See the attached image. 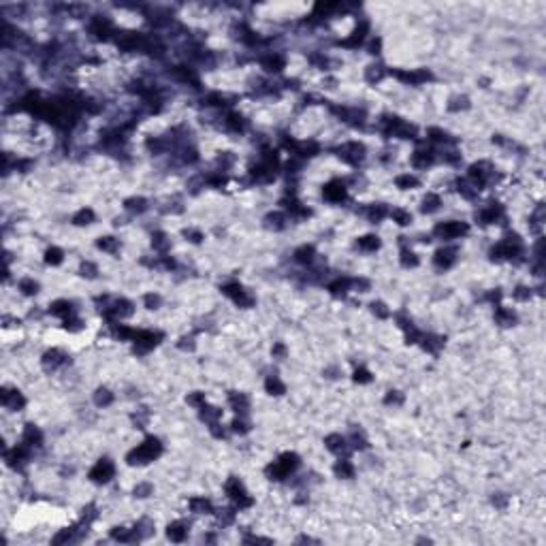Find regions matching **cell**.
Instances as JSON below:
<instances>
[{
	"mask_svg": "<svg viewBox=\"0 0 546 546\" xmlns=\"http://www.w3.org/2000/svg\"><path fill=\"white\" fill-rule=\"evenodd\" d=\"M188 529H190V525L186 521H175L167 527V536H169V540H173V542H182V540H186Z\"/></svg>",
	"mask_w": 546,
	"mask_h": 546,
	"instance_id": "obj_15",
	"label": "cell"
},
{
	"mask_svg": "<svg viewBox=\"0 0 546 546\" xmlns=\"http://www.w3.org/2000/svg\"><path fill=\"white\" fill-rule=\"evenodd\" d=\"M337 156L346 165H359L365 158V145L359 143V141H348V143L337 147Z\"/></svg>",
	"mask_w": 546,
	"mask_h": 546,
	"instance_id": "obj_5",
	"label": "cell"
},
{
	"mask_svg": "<svg viewBox=\"0 0 546 546\" xmlns=\"http://www.w3.org/2000/svg\"><path fill=\"white\" fill-rule=\"evenodd\" d=\"M162 339V335L158 331H147V329H141V331H134V337H132V342H134V350L137 352H150L156 344H158Z\"/></svg>",
	"mask_w": 546,
	"mask_h": 546,
	"instance_id": "obj_6",
	"label": "cell"
},
{
	"mask_svg": "<svg viewBox=\"0 0 546 546\" xmlns=\"http://www.w3.org/2000/svg\"><path fill=\"white\" fill-rule=\"evenodd\" d=\"M186 237H188L190 241H192V243H198V241L203 239V235H201V233H198V231H192V229H190V231H186Z\"/></svg>",
	"mask_w": 546,
	"mask_h": 546,
	"instance_id": "obj_56",
	"label": "cell"
},
{
	"mask_svg": "<svg viewBox=\"0 0 546 546\" xmlns=\"http://www.w3.org/2000/svg\"><path fill=\"white\" fill-rule=\"evenodd\" d=\"M229 403H231V408L235 410L237 414H245L247 408H250V399H247L243 393H231L229 395Z\"/></svg>",
	"mask_w": 546,
	"mask_h": 546,
	"instance_id": "obj_21",
	"label": "cell"
},
{
	"mask_svg": "<svg viewBox=\"0 0 546 546\" xmlns=\"http://www.w3.org/2000/svg\"><path fill=\"white\" fill-rule=\"evenodd\" d=\"M190 508H192V512H196V514H211V512H214V506H211V501L205 499V497H194V499H190Z\"/></svg>",
	"mask_w": 546,
	"mask_h": 546,
	"instance_id": "obj_25",
	"label": "cell"
},
{
	"mask_svg": "<svg viewBox=\"0 0 546 546\" xmlns=\"http://www.w3.org/2000/svg\"><path fill=\"white\" fill-rule=\"evenodd\" d=\"M470 226L467 222H461V220H448V222H439L435 229H433V235L442 241H452V239H459L467 235Z\"/></svg>",
	"mask_w": 546,
	"mask_h": 546,
	"instance_id": "obj_3",
	"label": "cell"
},
{
	"mask_svg": "<svg viewBox=\"0 0 546 546\" xmlns=\"http://www.w3.org/2000/svg\"><path fill=\"white\" fill-rule=\"evenodd\" d=\"M427 134H429V141H433V143H448L450 141V137H448V132H444L442 128H429L427 130Z\"/></svg>",
	"mask_w": 546,
	"mask_h": 546,
	"instance_id": "obj_41",
	"label": "cell"
},
{
	"mask_svg": "<svg viewBox=\"0 0 546 546\" xmlns=\"http://www.w3.org/2000/svg\"><path fill=\"white\" fill-rule=\"evenodd\" d=\"M314 254L316 252H314V247L311 245H301L299 250L295 252V260L301 262V265H309V262L314 260Z\"/></svg>",
	"mask_w": 546,
	"mask_h": 546,
	"instance_id": "obj_31",
	"label": "cell"
},
{
	"mask_svg": "<svg viewBox=\"0 0 546 546\" xmlns=\"http://www.w3.org/2000/svg\"><path fill=\"white\" fill-rule=\"evenodd\" d=\"M260 64L265 70H269V73H280L282 68H284V58H282L280 54H267L265 58L260 60Z\"/></svg>",
	"mask_w": 546,
	"mask_h": 546,
	"instance_id": "obj_19",
	"label": "cell"
},
{
	"mask_svg": "<svg viewBox=\"0 0 546 546\" xmlns=\"http://www.w3.org/2000/svg\"><path fill=\"white\" fill-rule=\"evenodd\" d=\"M49 311H52L54 316H60L62 320H64V318H68L70 314H73V305H70V301L60 299V301H54L52 305H49Z\"/></svg>",
	"mask_w": 546,
	"mask_h": 546,
	"instance_id": "obj_22",
	"label": "cell"
},
{
	"mask_svg": "<svg viewBox=\"0 0 546 546\" xmlns=\"http://www.w3.org/2000/svg\"><path fill=\"white\" fill-rule=\"evenodd\" d=\"M371 309H373V314H378L380 318H388V316H391V309H386L384 303H373Z\"/></svg>",
	"mask_w": 546,
	"mask_h": 546,
	"instance_id": "obj_50",
	"label": "cell"
},
{
	"mask_svg": "<svg viewBox=\"0 0 546 546\" xmlns=\"http://www.w3.org/2000/svg\"><path fill=\"white\" fill-rule=\"evenodd\" d=\"M222 293L229 297V299H233L237 303L239 307H250L254 299H252V295L247 293V290L239 284V282H229V284H224L222 286Z\"/></svg>",
	"mask_w": 546,
	"mask_h": 546,
	"instance_id": "obj_7",
	"label": "cell"
},
{
	"mask_svg": "<svg viewBox=\"0 0 546 546\" xmlns=\"http://www.w3.org/2000/svg\"><path fill=\"white\" fill-rule=\"evenodd\" d=\"M265 388H267V393L269 395H282L286 391V386H284V382H282L278 375H269L267 382H265Z\"/></svg>",
	"mask_w": 546,
	"mask_h": 546,
	"instance_id": "obj_28",
	"label": "cell"
},
{
	"mask_svg": "<svg viewBox=\"0 0 546 546\" xmlns=\"http://www.w3.org/2000/svg\"><path fill=\"white\" fill-rule=\"evenodd\" d=\"M22 444H26L28 448H37V446L43 444V433L34 427V425H26L24 429V437H22Z\"/></svg>",
	"mask_w": 546,
	"mask_h": 546,
	"instance_id": "obj_17",
	"label": "cell"
},
{
	"mask_svg": "<svg viewBox=\"0 0 546 546\" xmlns=\"http://www.w3.org/2000/svg\"><path fill=\"white\" fill-rule=\"evenodd\" d=\"M160 452H162L160 439L152 435V437H147L145 442H141L137 448H132L128 452V457H126V461H128L130 465H145V463H152V461L158 459Z\"/></svg>",
	"mask_w": 546,
	"mask_h": 546,
	"instance_id": "obj_1",
	"label": "cell"
},
{
	"mask_svg": "<svg viewBox=\"0 0 546 546\" xmlns=\"http://www.w3.org/2000/svg\"><path fill=\"white\" fill-rule=\"evenodd\" d=\"M350 286H352V280L337 278L335 282H331V284H329V290H331V295H335V297H344L350 290Z\"/></svg>",
	"mask_w": 546,
	"mask_h": 546,
	"instance_id": "obj_24",
	"label": "cell"
},
{
	"mask_svg": "<svg viewBox=\"0 0 546 546\" xmlns=\"http://www.w3.org/2000/svg\"><path fill=\"white\" fill-rule=\"evenodd\" d=\"M113 401V393L107 391V388H98L96 395H94V403L98 408H105V406H109V403Z\"/></svg>",
	"mask_w": 546,
	"mask_h": 546,
	"instance_id": "obj_39",
	"label": "cell"
},
{
	"mask_svg": "<svg viewBox=\"0 0 546 546\" xmlns=\"http://www.w3.org/2000/svg\"><path fill=\"white\" fill-rule=\"evenodd\" d=\"M158 305H160V297H158V295H154V293L145 295V307H150V309H158Z\"/></svg>",
	"mask_w": 546,
	"mask_h": 546,
	"instance_id": "obj_49",
	"label": "cell"
},
{
	"mask_svg": "<svg viewBox=\"0 0 546 546\" xmlns=\"http://www.w3.org/2000/svg\"><path fill=\"white\" fill-rule=\"evenodd\" d=\"M470 107V101H467L465 96H457V98H452L450 105H448V109L450 111H459V109H467Z\"/></svg>",
	"mask_w": 546,
	"mask_h": 546,
	"instance_id": "obj_44",
	"label": "cell"
},
{
	"mask_svg": "<svg viewBox=\"0 0 546 546\" xmlns=\"http://www.w3.org/2000/svg\"><path fill=\"white\" fill-rule=\"evenodd\" d=\"M401 401H403V397L397 393V391H391V393L384 397V403H386V406H399Z\"/></svg>",
	"mask_w": 546,
	"mask_h": 546,
	"instance_id": "obj_48",
	"label": "cell"
},
{
	"mask_svg": "<svg viewBox=\"0 0 546 546\" xmlns=\"http://www.w3.org/2000/svg\"><path fill=\"white\" fill-rule=\"evenodd\" d=\"M476 218H478L480 224H497L499 220H503V209L499 207V205L491 203L488 207L480 209V214H478Z\"/></svg>",
	"mask_w": 546,
	"mask_h": 546,
	"instance_id": "obj_12",
	"label": "cell"
},
{
	"mask_svg": "<svg viewBox=\"0 0 546 546\" xmlns=\"http://www.w3.org/2000/svg\"><path fill=\"white\" fill-rule=\"evenodd\" d=\"M19 290H22L26 297H32V295L39 293V284L32 278H24L22 282H19Z\"/></svg>",
	"mask_w": 546,
	"mask_h": 546,
	"instance_id": "obj_40",
	"label": "cell"
},
{
	"mask_svg": "<svg viewBox=\"0 0 546 546\" xmlns=\"http://www.w3.org/2000/svg\"><path fill=\"white\" fill-rule=\"evenodd\" d=\"M384 73H386L384 66L373 64V66L367 68V75H365V77H367V81H369V83H375V81H380L382 77H384Z\"/></svg>",
	"mask_w": 546,
	"mask_h": 546,
	"instance_id": "obj_42",
	"label": "cell"
},
{
	"mask_svg": "<svg viewBox=\"0 0 546 546\" xmlns=\"http://www.w3.org/2000/svg\"><path fill=\"white\" fill-rule=\"evenodd\" d=\"M439 205H442V198H439L437 194H433V192H429L423 198V211L425 214H433V211L439 209Z\"/></svg>",
	"mask_w": 546,
	"mask_h": 546,
	"instance_id": "obj_29",
	"label": "cell"
},
{
	"mask_svg": "<svg viewBox=\"0 0 546 546\" xmlns=\"http://www.w3.org/2000/svg\"><path fill=\"white\" fill-rule=\"evenodd\" d=\"M94 222V211L92 209H79L75 214V218H73V224H77V226H83V224H92Z\"/></svg>",
	"mask_w": 546,
	"mask_h": 546,
	"instance_id": "obj_36",
	"label": "cell"
},
{
	"mask_svg": "<svg viewBox=\"0 0 546 546\" xmlns=\"http://www.w3.org/2000/svg\"><path fill=\"white\" fill-rule=\"evenodd\" d=\"M335 474L339 478H352L354 476V467L348 459H339L337 465H335Z\"/></svg>",
	"mask_w": 546,
	"mask_h": 546,
	"instance_id": "obj_33",
	"label": "cell"
},
{
	"mask_svg": "<svg viewBox=\"0 0 546 546\" xmlns=\"http://www.w3.org/2000/svg\"><path fill=\"white\" fill-rule=\"evenodd\" d=\"M324 446H327L331 452H335V455H344V452L348 450V439L337 435V433H333V435H329L327 439H324Z\"/></svg>",
	"mask_w": 546,
	"mask_h": 546,
	"instance_id": "obj_20",
	"label": "cell"
},
{
	"mask_svg": "<svg viewBox=\"0 0 546 546\" xmlns=\"http://www.w3.org/2000/svg\"><path fill=\"white\" fill-rule=\"evenodd\" d=\"M388 216L393 218V222H397L399 226H408L410 222H412V214L406 209H401V207H395L393 211H388Z\"/></svg>",
	"mask_w": 546,
	"mask_h": 546,
	"instance_id": "obj_30",
	"label": "cell"
},
{
	"mask_svg": "<svg viewBox=\"0 0 546 546\" xmlns=\"http://www.w3.org/2000/svg\"><path fill=\"white\" fill-rule=\"evenodd\" d=\"M152 239H154L152 243H154V247H156V250H160V252H162V250H167V247H169L167 235H162V233H156V235H154Z\"/></svg>",
	"mask_w": 546,
	"mask_h": 546,
	"instance_id": "obj_45",
	"label": "cell"
},
{
	"mask_svg": "<svg viewBox=\"0 0 546 546\" xmlns=\"http://www.w3.org/2000/svg\"><path fill=\"white\" fill-rule=\"evenodd\" d=\"M395 183H397V188H401V190H412V188L418 186V180H416L414 175H410V173H403V175L397 177Z\"/></svg>",
	"mask_w": 546,
	"mask_h": 546,
	"instance_id": "obj_35",
	"label": "cell"
},
{
	"mask_svg": "<svg viewBox=\"0 0 546 546\" xmlns=\"http://www.w3.org/2000/svg\"><path fill=\"white\" fill-rule=\"evenodd\" d=\"M2 406L6 410H22L26 406V399L15 388H2Z\"/></svg>",
	"mask_w": 546,
	"mask_h": 546,
	"instance_id": "obj_11",
	"label": "cell"
},
{
	"mask_svg": "<svg viewBox=\"0 0 546 546\" xmlns=\"http://www.w3.org/2000/svg\"><path fill=\"white\" fill-rule=\"evenodd\" d=\"M273 357H278V359H284V357H286L284 344H275V346H273Z\"/></svg>",
	"mask_w": 546,
	"mask_h": 546,
	"instance_id": "obj_55",
	"label": "cell"
},
{
	"mask_svg": "<svg viewBox=\"0 0 546 546\" xmlns=\"http://www.w3.org/2000/svg\"><path fill=\"white\" fill-rule=\"evenodd\" d=\"M224 124H226V128L233 130V132H243L245 128V122H243V118L239 116V113H229L224 120Z\"/></svg>",
	"mask_w": 546,
	"mask_h": 546,
	"instance_id": "obj_27",
	"label": "cell"
},
{
	"mask_svg": "<svg viewBox=\"0 0 546 546\" xmlns=\"http://www.w3.org/2000/svg\"><path fill=\"white\" fill-rule=\"evenodd\" d=\"M433 160H435V152L427 150V147H425V150H416L412 154V165L416 169H427V167L433 165Z\"/></svg>",
	"mask_w": 546,
	"mask_h": 546,
	"instance_id": "obj_16",
	"label": "cell"
},
{
	"mask_svg": "<svg viewBox=\"0 0 546 546\" xmlns=\"http://www.w3.org/2000/svg\"><path fill=\"white\" fill-rule=\"evenodd\" d=\"M224 488H226V495H229L231 501L235 503L237 508H250L252 506V497L247 495V491L243 488L239 478H229Z\"/></svg>",
	"mask_w": 546,
	"mask_h": 546,
	"instance_id": "obj_4",
	"label": "cell"
},
{
	"mask_svg": "<svg viewBox=\"0 0 546 546\" xmlns=\"http://www.w3.org/2000/svg\"><path fill=\"white\" fill-rule=\"evenodd\" d=\"M322 194L329 203H342V201H346V196H348V190H346V186L339 180H333L324 186Z\"/></svg>",
	"mask_w": 546,
	"mask_h": 546,
	"instance_id": "obj_9",
	"label": "cell"
},
{
	"mask_svg": "<svg viewBox=\"0 0 546 546\" xmlns=\"http://www.w3.org/2000/svg\"><path fill=\"white\" fill-rule=\"evenodd\" d=\"M150 493H152V485H139V486H134V495H137V497H147Z\"/></svg>",
	"mask_w": 546,
	"mask_h": 546,
	"instance_id": "obj_53",
	"label": "cell"
},
{
	"mask_svg": "<svg viewBox=\"0 0 546 546\" xmlns=\"http://www.w3.org/2000/svg\"><path fill=\"white\" fill-rule=\"evenodd\" d=\"M81 273L86 275V278H96V267L92 265V262H83V265H81Z\"/></svg>",
	"mask_w": 546,
	"mask_h": 546,
	"instance_id": "obj_52",
	"label": "cell"
},
{
	"mask_svg": "<svg viewBox=\"0 0 546 546\" xmlns=\"http://www.w3.org/2000/svg\"><path fill=\"white\" fill-rule=\"evenodd\" d=\"M64 260V252L60 250V247H49V250L45 252V262L47 265H60V262Z\"/></svg>",
	"mask_w": 546,
	"mask_h": 546,
	"instance_id": "obj_38",
	"label": "cell"
},
{
	"mask_svg": "<svg viewBox=\"0 0 546 546\" xmlns=\"http://www.w3.org/2000/svg\"><path fill=\"white\" fill-rule=\"evenodd\" d=\"M529 297H531V290L525 288V286H519L514 290V299H519V301H527Z\"/></svg>",
	"mask_w": 546,
	"mask_h": 546,
	"instance_id": "obj_51",
	"label": "cell"
},
{
	"mask_svg": "<svg viewBox=\"0 0 546 546\" xmlns=\"http://www.w3.org/2000/svg\"><path fill=\"white\" fill-rule=\"evenodd\" d=\"M401 265H403V267H416V265H418L416 254L410 252V250H401Z\"/></svg>",
	"mask_w": 546,
	"mask_h": 546,
	"instance_id": "obj_43",
	"label": "cell"
},
{
	"mask_svg": "<svg viewBox=\"0 0 546 546\" xmlns=\"http://www.w3.org/2000/svg\"><path fill=\"white\" fill-rule=\"evenodd\" d=\"M124 207L128 211H132V214H143V211L147 209V201L145 198H141V196H132L124 203Z\"/></svg>",
	"mask_w": 546,
	"mask_h": 546,
	"instance_id": "obj_32",
	"label": "cell"
},
{
	"mask_svg": "<svg viewBox=\"0 0 546 546\" xmlns=\"http://www.w3.org/2000/svg\"><path fill=\"white\" fill-rule=\"evenodd\" d=\"M188 403L201 410V408L205 406V395H203V393H192V395H188Z\"/></svg>",
	"mask_w": 546,
	"mask_h": 546,
	"instance_id": "obj_47",
	"label": "cell"
},
{
	"mask_svg": "<svg viewBox=\"0 0 546 546\" xmlns=\"http://www.w3.org/2000/svg\"><path fill=\"white\" fill-rule=\"evenodd\" d=\"M495 320H497V324H501V327H512V324L516 322V314L508 307H497V311H495Z\"/></svg>",
	"mask_w": 546,
	"mask_h": 546,
	"instance_id": "obj_23",
	"label": "cell"
},
{
	"mask_svg": "<svg viewBox=\"0 0 546 546\" xmlns=\"http://www.w3.org/2000/svg\"><path fill=\"white\" fill-rule=\"evenodd\" d=\"M96 245H98V250H103V252H118V247H120V241L116 237H101L96 241Z\"/></svg>",
	"mask_w": 546,
	"mask_h": 546,
	"instance_id": "obj_34",
	"label": "cell"
},
{
	"mask_svg": "<svg viewBox=\"0 0 546 546\" xmlns=\"http://www.w3.org/2000/svg\"><path fill=\"white\" fill-rule=\"evenodd\" d=\"M363 214L369 222H380V220H384L388 216V207L386 205H382V203H373V205H367Z\"/></svg>",
	"mask_w": 546,
	"mask_h": 546,
	"instance_id": "obj_18",
	"label": "cell"
},
{
	"mask_svg": "<svg viewBox=\"0 0 546 546\" xmlns=\"http://www.w3.org/2000/svg\"><path fill=\"white\" fill-rule=\"evenodd\" d=\"M66 363H68V357L62 350H58V348H52V350H47L43 354V367H45L47 371H56L58 367L66 365Z\"/></svg>",
	"mask_w": 546,
	"mask_h": 546,
	"instance_id": "obj_10",
	"label": "cell"
},
{
	"mask_svg": "<svg viewBox=\"0 0 546 546\" xmlns=\"http://www.w3.org/2000/svg\"><path fill=\"white\" fill-rule=\"evenodd\" d=\"M397 79L406 81V83H412V86H418V83L431 79L429 70H397L395 73Z\"/></svg>",
	"mask_w": 546,
	"mask_h": 546,
	"instance_id": "obj_14",
	"label": "cell"
},
{
	"mask_svg": "<svg viewBox=\"0 0 546 546\" xmlns=\"http://www.w3.org/2000/svg\"><path fill=\"white\" fill-rule=\"evenodd\" d=\"M433 262H435V267H439V269L452 267L457 262V250H455V247H439V250L435 252V256H433Z\"/></svg>",
	"mask_w": 546,
	"mask_h": 546,
	"instance_id": "obj_13",
	"label": "cell"
},
{
	"mask_svg": "<svg viewBox=\"0 0 546 546\" xmlns=\"http://www.w3.org/2000/svg\"><path fill=\"white\" fill-rule=\"evenodd\" d=\"M265 222H267V226L269 229H273V231H282L284 229V222H286V218L282 216V214H278V211H275V214H269L267 218H265Z\"/></svg>",
	"mask_w": 546,
	"mask_h": 546,
	"instance_id": "obj_37",
	"label": "cell"
},
{
	"mask_svg": "<svg viewBox=\"0 0 546 546\" xmlns=\"http://www.w3.org/2000/svg\"><path fill=\"white\" fill-rule=\"evenodd\" d=\"M354 382H359V384H367V382H371V373L361 367V369L354 371Z\"/></svg>",
	"mask_w": 546,
	"mask_h": 546,
	"instance_id": "obj_46",
	"label": "cell"
},
{
	"mask_svg": "<svg viewBox=\"0 0 546 546\" xmlns=\"http://www.w3.org/2000/svg\"><path fill=\"white\" fill-rule=\"evenodd\" d=\"M113 474H116V465H113L109 459H101L90 470V480L98 482V485H105V482H109L113 478Z\"/></svg>",
	"mask_w": 546,
	"mask_h": 546,
	"instance_id": "obj_8",
	"label": "cell"
},
{
	"mask_svg": "<svg viewBox=\"0 0 546 546\" xmlns=\"http://www.w3.org/2000/svg\"><path fill=\"white\" fill-rule=\"evenodd\" d=\"M357 247L359 250H363V252H375L380 247V239L375 235H365V237H361L357 241Z\"/></svg>",
	"mask_w": 546,
	"mask_h": 546,
	"instance_id": "obj_26",
	"label": "cell"
},
{
	"mask_svg": "<svg viewBox=\"0 0 546 546\" xmlns=\"http://www.w3.org/2000/svg\"><path fill=\"white\" fill-rule=\"evenodd\" d=\"M233 431H235V433H245V431H247V425H245L243 421H239V418H237V421L233 423Z\"/></svg>",
	"mask_w": 546,
	"mask_h": 546,
	"instance_id": "obj_54",
	"label": "cell"
},
{
	"mask_svg": "<svg viewBox=\"0 0 546 546\" xmlns=\"http://www.w3.org/2000/svg\"><path fill=\"white\" fill-rule=\"evenodd\" d=\"M297 467H299V457H297L295 452H284L278 461H273V463L267 467V476L271 480H284Z\"/></svg>",
	"mask_w": 546,
	"mask_h": 546,
	"instance_id": "obj_2",
	"label": "cell"
}]
</instances>
